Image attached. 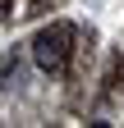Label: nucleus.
Returning <instances> with one entry per match:
<instances>
[{
	"label": "nucleus",
	"instance_id": "obj_1",
	"mask_svg": "<svg viewBox=\"0 0 124 128\" xmlns=\"http://www.w3.org/2000/svg\"><path fill=\"white\" fill-rule=\"evenodd\" d=\"M69 28H51V32H41L37 37V46H32V55H37V64L46 73H60L65 69V50H69Z\"/></svg>",
	"mask_w": 124,
	"mask_h": 128
}]
</instances>
